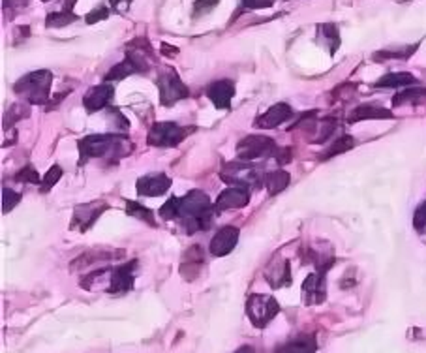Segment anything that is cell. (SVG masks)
Instances as JSON below:
<instances>
[{
    "label": "cell",
    "mask_w": 426,
    "mask_h": 353,
    "mask_svg": "<svg viewBox=\"0 0 426 353\" xmlns=\"http://www.w3.org/2000/svg\"><path fill=\"white\" fill-rule=\"evenodd\" d=\"M14 179L17 180V183H29V185H41V179L44 177H40V173L36 171L32 165H25L23 169H19L16 173V177Z\"/></svg>",
    "instance_id": "cell-35"
},
{
    "label": "cell",
    "mask_w": 426,
    "mask_h": 353,
    "mask_svg": "<svg viewBox=\"0 0 426 353\" xmlns=\"http://www.w3.org/2000/svg\"><path fill=\"white\" fill-rule=\"evenodd\" d=\"M413 85H419V79L415 76L407 72H391L381 76L374 83V88H406L413 87Z\"/></svg>",
    "instance_id": "cell-22"
},
{
    "label": "cell",
    "mask_w": 426,
    "mask_h": 353,
    "mask_svg": "<svg viewBox=\"0 0 426 353\" xmlns=\"http://www.w3.org/2000/svg\"><path fill=\"white\" fill-rule=\"evenodd\" d=\"M419 49V41L417 44H411V46L398 47V49H383V51H377L372 55V58L377 62L381 61H407L413 53Z\"/></svg>",
    "instance_id": "cell-30"
},
{
    "label": "cell",
    "mask_w": 426,
    "mask_h": 353,
    "mask_svg": "<svg viewBox=\"0 0 426 353\" xmlns=\"http://www.w3.org/2000/svg\"><path fill=\"white\" fill-rule=\"evenodd\" d=\"M426 102V87L421 85H413V87L402 88L400 93H396L392 98V108H400V106H417V103Z\"/></svg>",
    "instance_id": "cell-25"
},
{
    "label": "cell",
    "mask_w": 426,
    "mask_h": 353,
    "mask_svg": "<svg viewBox=\"0 0 426 353\" xmlns=\"http://www.w3.org/2000/svg\"><path fill=\"white\" fill-rule=\"evenodd\" d=\"M327 297V272L315 271L303 282V302L306 307L321 305Z\"/></svg>",
    "instance_id": "cell-12"
},
{
    "label": "cell",
    "mask_w": 426,
    "mask_h": 353,
    "mask_svg": "<svg viewBox=\"0 0 426 353\" xmlns=\"http://www.w3.org/2000/svg\"><path fill=\"white\" fill-rule=\"evenodd\" d=\"M318 38L320 40H325L327 47H329L330 55H335L340 47V31L335 23H323V25H318Z\"/></svg>",
    "instance_id": "cell-29"
},
{
    "label": "cell",
    "mask_w": 426,
    "mask_h": 353,
    "mask_svg": "<svg viewBox=\"0 0 426 353\" xmlns=\"http://www.w3.org/2000/svg\"><path fill=\"white\" fill-rule=\"evenodd\" d=\"M124 256V250H113V252H85L81 256L77 257L76 261H71L70 269L71 271H77L81 267H92L100 263V261H111L118 260V257Z\"/></svg>",
    "instance_id": "cell-23"
},
{
    "label": "cell",
    "mask_w": 426,
    "mask_h": 353,
    "mask_svg": "<svg viewBox=\"0 0 426 353\" xmlns=\"http://www.w3.org/2000/svg\"><path fill=\"white\" fill-rule=\"evenodd\" d=\"M107 111V118L111 121L113 126H115V132L117 133H126L128 128H130V123H128V118L122 115L121 111H118L117 108H113V106H109V108L106 109Z\"/></svg>",
    "instance_id": "cell-34"
},
{
    "label": "cell",
    "mask_w": 426,
    "mask_h": 353,
    "mask_svg": "<svg viewBox=\"0 0 426 353\" xmlns=\"http://www.w3.org/2000/svg\"><path fill=\"white\" fill-rule=\"evenodd\" d=\"M237 158L243 162H255V160L267 158L276 160V164L284 165L291 162V149L290 147H278L276 141L269 135H259V133H252L240 139V143L237 145Z\"/></svg>",
    "instance_id": "cell-4"
},
{
    "label": "cell",
    "mask_w": 426,
    "mask_h": 353,
    "mask_svg": "<svg viewBox=\"0 0 426 353\" xmlns=\"http://www.w3.org/2000/svg\"><path fill=\"white\" fill-rule=\"evenodd\" d=\"M79 165H85L88 160L100 158L109 162H118L121 158L133 153V143L128 133H91L79 139Z\"/></svg>",
    "instance_id": "cell-2"
},
{
    "label": "cell",
    "mask_w": 426,
    "mask_h": 353,
    "mask_svg": "<svg viewBox=\"0 0 426 353\" xmlns=\"http://www.w3.org/2000/svg\"><path fill=\"white\" fill-rule=\"evenodd\" d=\"M171 188V179L166 173H148L139 177L136 183L137 194L141 198H158Z\"/></svg>",
    "instance_id": "cell-15"
},
{
    "label": "cell",
    "mask_w": 426,
    "mask_h": 353,
    "mask_svg": "<svg viewBox=\"0 0 426 353\" xmlns=\"http://www.w3.org/2000/svg\"><path fill=\"white\" fill-rule=\"evenodd\" d=\"M156 64V55L153 51V46L148 44L147 38H137L126 46V55L124 61L118 62L106 73V83L122 81L136 73H148V70Z\"/></svg>",
    "instance_id": "cell-3"
},
{
    "label": "cell",
    "mask_w": 426,
    "mask_h": 353,
    "mask_svg": "<svg viewBox=\"0 0 426 353\" xmlns=\"http://www.w3.org/2000/svg\"><path fill=\"white\" fill-rule=\"evenodd\" d=\"M31 117V103L26 102H16L8 111L4 113V121H2V130L8 132L11 126H16L19 121Z\"/></svg>",
    "instance_id": "cell-27"
},
{
    "label": "cell",
    "mask_w": 426,
    "mask_h": 353,
    "mask_svg": "<svg viewBox=\"0 0 426 353\" xmlns=\"http://www.w3.org/2000/svg\"><path fill=\"white\" fill-rule=\"evenodd\" d=\"M21 198L23 195L19 194V192H14L11 188H4L2 190V213H10V210H14L19 205Z\"/></svg>",
    "instance_id": "cell-36"
},
{
    "label": "cell",
    "mask_w": 426,
    "mask_h": 353,
    "mask_svg": "<svg viewBox=\"0 0 426 353\" xmlns=\"http://www.w3.org/2000/svg\"><path fill=\"white\" fill-rule=\"evenodd\" d=\"M109 4H111L113 10L121 11V14H124V11L130 8V4H132V0H109Z\"/></svg>",
    "instance_id": "cell-42"
},
{
    "label": "cell",
    "mask_w": 426,
    "mask_h": 353,
    "mask_svg": "<svg viewBox=\"0 0 426 353\" xmlns=\"http://www.w3.org/2000/svg\"><path fill=\"white\" fill-rule=\"evenodd\" d=\"M250 203V190L240 188V186H229L214 201L216 213H225L231 209H243Z\"/></svg>",
    "instance_id": "cell-17"
},
{
    "label": "cell",
    "mask_w": 426,
    "mask_h": 353,
    "mask_svg": "<svg viewBox=\"0 0 426 353\" xmlns=\"http://www.w3.org/2000/svg\"><path fill=\"white\" fill-rule=\"evenodd\" d=\"M214 213L216 209L203 190H190L183 198L171 195L158 210L162 220H178L190 235L208 230L213 225Z\"/></svg>",
    "instance_id": "cell-1"
},
{
    "label": "cell",
    "mask_w": 426,
    "mask_h": 353,
    "mask_svg": "<svg viewBox=\"0 0 426 353\" xmlns=\"http://www.w3.org/2000/svg\"><path fill=\"white\" fill-rule=\"evenodd\" d=\"M109 14H111V11H109V8H107V6H103V4L96 6L94 10L86 14V17H85L86 25H96V23H100V21H106L107 17H109Z\"/></svg>",
    "instance_id": "cell-40"
},
{
    "label": "cell",
    "mask_w": 426,
    "mask_h": 353,
    "mask_svg": "<svg viewBox=\"0 0 426 353\" xmlns=\"http://www.w3.org/2000/svg\"><path fill=\"white\" fill-rule=\"evenodd\" d=\"M77 0H64V4H62V10L66 11H73V6H76Z\"/></svg>",
    "instance_id": "cell-44"
},
{
    "label": "cell",
    "mask_w": 426,
    "mask_h": 353,
    "mask_svg": "<svg viewBox=\"0 0 426 353\" xmlns=\"http://www.w3.org/2000/svg\"><path fill=\"white\" fill-rule=\"evenodd\" d=\"M62 173H64V171H62L61 165H59V164L51 165V168H49V171L44 175V179H41V185H40L41 194H47V192H49V190H51L53 186L59 183V180H61Z\"/></svg>",
    "instance_id": "cell-33"
},
{
    "label": "cell",
    "mask_w": 426,
    "mask_h": 353,
    "mask_svg": "<svg viewBox=\"0 0 426 353\" xmlns=\"http://www.w3.org/2000/svg\"><path fill=\"white\" fill-rule=\"evenodd\" d=\"M139 261L132 260L124 263V265L113 267L111 272V284H109V290L107 293L111 295H124L133 287V280H136V272Z\"/></svg>",
    "instance_id": "cell-11"
},
{
    "label": "cell",
    "mask_w": 426,
    "mask_h": 353,
    "mask_svg": "<svg viewBox=\"0 0 426 353\" xmlns=\"http://www.w3.org/2000/svg\"><path fill=\"white\" fill-rule=\"evenodd\" d=\"M109 209V205L106 201H91V203L77 205L73 209V216H71V230H77L85 233L86 230H91L94 222Z\"/></svg>",
    "instance_id": "cell-10"
},
{
    "label": "cell",
    "mask_w": 426,
    "mask_h": 353,
    "mask_svg": "<svg viewBox=\"0 0 426 353\" xmlns=\"http://www.w3.org/2000/svg\"><path fill=\"white\" fill-rule=\"evenodd\" d=\"M240 231L235 225H223L222 230L216 231L213 241L208 245V252L216 257H223L235 250V246L239 242Z\"/></svg>",
    "instance_id": "cell-13"
},
{
    "label": "cell",
    "mask_w": 426,
    "mask_h": 353,
    "mask_svg": "<svg viewBox=\"0 0 426 353\" xmlns=\"http://www.w3.org/2000/svg\"><path fill=\"white\" fill-rule=\"evenodd\" d=\"M218 4H220V0H196L192 8L193 10L192 16L198 19V17L205 16V14H208V11H213Z\"/></svg>",
    "instance_id": "cell-39"
},
{
    "label": "cell",
    "mask_w": 426,
    "mask_h": 353,
    "mask_svg": "<svg viewBox=\"0 0 426 353\" xmlns=\"http://www.w3.org/2000/svg\"><path fill=\"white\" fill-rule=\"evenodd\" d=\"M274 4V0H240L244 10H265Z\"/></svg>",
    "instance_id": "cell-41"
},
{
    "label": "cell",
    "mask_w": 426,
    "mask_h": 353,
    "mask_svg": "<svg viewBox=\"0 0 426 353\" xmlns=\"http://www.w3.org/2000/svg\"><path fill=\"white\" fill-rule=\"evenodd\" d=\"M205 267V252L199 245L190 246L184 252L183 261H181V277L188 282H193L199 277V272L203 271Z\"/></svg>",
    "instance_id": "cell-20"
},
{
    "label": "cell",
    "mask_w": 426,
    "mask_h": 353,
    "mask_svg": "<svg viewBox=\"0 0 426 353\" xmlns=\"http://www.w3.org/2000/svg\"><path fill=\"white\" fill-rule=\"evenodd\" d=\"M115 96V87L109 83H102L96 87H91L83 96V106H85L86 113H96L107 109L111 106V100Z\"/></svg>",
    "instance_id": "cell-14"
},
{
    "label": "cell",
    "mask_w": 426,
    "mask_h": 353,
    "mask_svg": "<svg viewBox=\"0 0 426 353\" xmlns=\"http://www.w3.org/2000/svg\"><path fill=\"white\" fill-rule=\"evenodd\" d=\"M293 117H295V113L293 109H291L290 103L280 102V103H274L273 108L267 109V111L255 121V126L261 130L278 128L280 124L288 123V121H291Z\"/></svg>",
    "instance_id": "cell-19"
},
{
    "label": "cell",
    "mask_w": 426,
    "mask_h": 353,
    "mask_svg": "<svg viewBox=\"0 0 426 353\" xmlns=\"http://www.w3.org/2000/svg\"><path fill=\"white\" fill-rule=\"evenodd\" d=\"M280 305L278 301L270 295H263V293H254L250 295L246 301V314L252 325L258 329H265L273 322L274 317L278 316Z\"/></svg>",
    "instance_id": "cell-9"
},
{
    "label": "cell",
    "mask_w": 426,
    "mask_h": 353,
    "mask_svg": "<svg viewBox=\"0 0 426 353\" xmlns=\"http://www.w3.org/2000/svg\"><path fill=\"white\" fill-rule=\"evenodd\" d=\"M29 6V0H2V10H4L6 17H17L21 11Z\"/></svg>",
    "instance_id": "cell-37"
},
{
    "label": "cell",
    "mask_w": 426,
    "mask_h": 353,
    "mask_svg": "<svg viewBox=\"0 0 426 353\" xmlns=\"http://www.w3.org/2000/svg\"><path fill=\"white\" fill-rule=\"evenodd\" d=\"M235 83L231 79H218L207 87V98L216 109H231V100L235 96Z\"/></svg>",
    "instance_id": "cell-18"
},
{
    "label": "cell",
    "mask_w": 426,
    "mask_h": 353,
    "mask_svg": "<svg viewBox=\"0 0 426 353\" xmlns=\"http://www.w3.org/2000/svg\"><path fill=\"white\" fill-rule=\"evenodd\" d=\"M124 203H126V213H128V215L133 216V218H137V220L145 222V224L156 225V222H154V213H153V210L147 209V207H143V205L137 203V201L126 200Z\"/></svg>",
    "instance_id": "cell-32"
},
{
    "label": "cell",
    "mask_w": 426,
    "mask_h": 353,
    "mask_svg": "<svg viewBox=\"0 0 426 353\" xmlns=\"http://www.w3.org/2000/svg\"><path fill=\"white\" fill-rule=\"evenodd\" d=\"M41 2H49V0H41Z\"/></svg>",
    "instance_id": "cell-46"
},
{
    "label": "cell",
    "mask_w": 426,
    "mask_h": 353,
    "mask_svg": "<svg viewBox=\"0 0 426 353\" xmlns=\"http://www.w3.org/2000/svg\"><path fill=\"white\" fill-rule=\"evenodd\" d=\"M263 177L258 164L254 162H243V160H235V162H225L220 169V179L228 183L229 186H240L246 190H259L263 186Z\"/></svg>",
    "instance_id": "cell-6"
},
{
    "label": "cell",
    "mask_w": 426,
    "mask_h": 353,
    "mask_svg": "<svg viewBox=\"0 0 426 353\" xmlns=\"http://www.w3.org/2000/svg\"><path fill=\"white\" fill-rule=\"evenodd\" d=\"M235 353H255V349L252 348V346H240V348L237 349Z\"/></svg>",
    "instance_id": "cell-45"
},
{
    "label": "cell",
    "mask_w": 426,
    "mask_h": 353,
    "mask_svg": "<svg viewBox=\"0 0 426 353\" xmlns=\"http://www.w3.org/2000/svg\"><path fill=\"white\" fill-rule=\"evenodd\" d=\"M162 51H163V56H173V55H177L178 49L177 47H171L169 44H162Z\"/></svg>",
    "instance_id": "cell-43"
},
{
    "label": "cell",
    "mask_w": 426,
    "mask_h": 353,
    "mask_svg": "<svg viewBox=\"0 0 426 353\" xmlns=\"http://www.w3.org/2000/svg\"><path fill=\"white\" fill-rule=\"evenodd\" d=\"M413 227L419 235H426V201H422L413 213Z\"/></svg>",
    "instance_id": "cell-38"
},
{
    "label": "cell",
    "mask_w": 426,
    "mask_h": 353,
    "mask_svg": "<svg viewBox=\"0 0 426 353\" xmlns=\"http://www.w3.org/2000/svg\"><path fill=\"white\" fill-rule=\"evenodd\" d=\"M196 128L177 123H154L147 135V143L158 149H173L184 141Z\"/></svg>",
    "instance_id": "cell-8"
},
{
    "label": "cell",
    "mask_w": 426,
    "mask_h": 353,
    "mask_svg": "<svg viewBox=\"0 0 426 353\" xmlns=\"http://www.w3.org/2000/svg\"><path fill=\"white\" fill-rule=\"evenodd\" d=\"M77 19H79V17H77L73 11H66V10L49 11L46 17V26L47 29H62V26H68L71 25V23H76Z\"/></svg>",
    "instance_id": "cell-31"
},
{
    "label": "cell",
    "mask_w": 426,
    "mask_h": 353,
    "mask_svg": "<svg viewBox=\"0 0 426 353\" xmlns=\"http://www.w3.org/2000/svg\"><path fill=\"white\" fill-rule=\"evenodd\" d=\"M158 91H160V103L163 108H171L181 100H186L190 96V88L184 85L181 76L177 73L175 68H162V72L156 79Z\"/></svg>",
    "instance_id": "cell-7"
},
{
    "label": "cell",
    "mask_w": 426,
    "mask_h": 353,
    "mask_svg": "<svg viewBox=\"0 0 426 353\" xmlns=\"http://www.w3.org/2000/svg\"><path fill=\"white\" fill-rule=\"evenodd\" d=\"M263 186L267 188L270 195H276L280 192H284L288 186H290V173L288 171H282V169H276V171H269L265 173L263 177Z\"/></svg>",
    "instance_id": "cell-26"
},
{
    "label": "cell",
    "mask_w": 426,
    "mask_h": 353,
    "mask_svg": "<svg viewBox=\"0 0 426 353\" xmlns=\"http://www.w3.org/2000/svg\"><path fill=\"white\" fill-rule=\"evenodd\" d=\"M265 280L269 282V286L273 290H280V287L291 286L293 277H291V267L290 261L282 256H274L270 260L267 271H265Z\"/></svg>",
    "instance_id": "cell-16"
},
{
    "label": "cell",
    "mask_w": 426,
    "mask_h": 353,
    "mask_svg": "<svg viewBox=\"0 0 426 353\" xmlns=\"http://www.w3.org/2000/svg\"><path fill=\"white\" fill-rule=\"evenodd\" d=\"M355 145H357L355 138L350 135V133H344V135H340L336 141H333V145L327 147V149L320 154V160H323L325 162V160L335 158V156H338V154H344L348 153V150H351Z\"/></svg>",
    "instance_id": "cell-28"
},
{
    "label": "cell",
    "mask_w": 426,
    "mask_h": 353,
    "mask_svg": "<svg viewBox=\"0 0 426 353\" xmlns=\"http://www.w3.org/2000/svg\"><path fill=\"white\" fill-rule=\"evenodd\" d=\"M318 352V340L315 334H300L290 342L282 344L274 353H315Z\"/></svg>",
    "instance_id": "cell-24"
},
{
    "label": "cell",
    "mask_w": 426,
    "mask_h": 353,
    "mask_svg": "<svg viewBox=\"0 0 426 353\" xmlns=\"http://www.w3.org/2000/svg\"><path fill=\"white\" fill-rule=\"evenodd\" d=\"M385 118H395L392 111L380 108V106H372V103H362L350 113L348 123L355 124L362 123V121H385Z\"/></svg>",
    "instance_id": "cell-21"
},
{
    "label": "cell",
    "mask_w": 426,
    "mask_h": 353,
    "mask_svg": "<svg viewBox=\"0 0 426 353\" xmlns=\"http://www.w3.org/2000/svg\"><path fill=\"white\" fill-rule=\"evenodd\" d=\"M53 73L49 70H34L14 83V93L31 106H46L51 102Z\"/></svg>",
    "instance_id": "cell-5"
}]
</instances>
